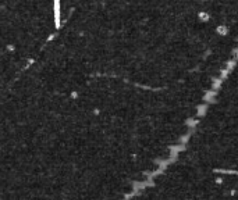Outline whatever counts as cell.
<instances>
[{"mask_svg":"<svg viewBox=\"0 0 238 200\" xmlns=\"http://www.w3.org/2000/svg\"><path fill=\"white\" fill-rule=\"evenodd\" d=\"M0 14H4V13H0ZM4 15H7V14H4ZM9 17H10V15H9ZM13 18V17H11ZM14 20H15V18H14ZM15 21H17V20H15ZM18 22H20V21H18ZM21 24V22H20ZM22 25H24V24H22ZM24 26H25V25H24ZM26 28H28V26H26ZM29 29V28H28ZM31 31H32V29H31ZM34 32H35V31H34ZM35 33H36V32H35ZM38 35H39V33H38ZM39 36H41V35H39ZM42 38H43V36H42Z\"/></svg>","mask_w":238,"mask_h":200,"instance_id":"1","label":"cell"}]
</instances>
